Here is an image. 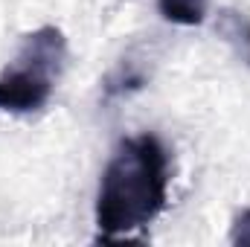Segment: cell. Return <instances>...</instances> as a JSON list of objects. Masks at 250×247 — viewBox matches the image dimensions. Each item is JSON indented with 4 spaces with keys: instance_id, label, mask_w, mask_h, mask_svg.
<instances>
[{
    "instance_id": "obj_1",
    "label": "cell",
    "mask_w": 250,
    "mask_h": 247,
    "mask_svg": "<svg viewBox=\"0 0 250 247\" xmlns=\"http://www.w3.org/2000/svg\"><path fill=\"white\" fill-rule=\"evenodd\" d=\"M169 198V154L154 134L125 137L111 154L99 192L96 227L99 239H120L148 227Z\"/></svg>"
},
{
    "instance_id": "obj_2",
    "label": "cell",
    "mask_w": 250,
    "mask_h": 247,
    "mask_svg": "<svg viewBox=\"0 0 250 247\" xmlns=\"http://www.w3.org/2000/svg\"><path fill=\"white\" fill-rule=\"evenodd\" d=\"M67 62V38L59 26H38L29 32L18 56L0 73V111L35 114L41 111Z\"/></svg>"
},
{
    "instance_id": "obj_3",
    "label": "cell",
    "mask_w": 250,
    "mask_h": 247,
    "mask_svg": "<svg viewBox=\"0 0 250 247\" xmlns=\"http://www.w3.org/2000/svg\"><path fill=\"white\" fill-rule=\"evenodd\" d=\"M215 32L233 50V56L250 67V18L248 15L233 9V6L221 9L218 18H215Z\"/></svg>"
},
{
    "instance_id": "obj_4",
    "label": "cell",
    "mask_w": 250,
    "mask_h": 247,
    "mask_svg": "<svg viewBox=\"0 0 250 247\" xmlns=\"http://www.w3.org/2000/svg\"><path fill=\"white\" fill-rule=\"evenodd\" d=\"M148 82V73L140 67L137 62H123L105 82H102V90H105V99H120V96H128L140 87H146Z\"/></svg>"
},
{
    "instance_id": "obj_5",
    "label": "cell",
    "mask_w": 250,
    "mask_h": 247,
    "mask_svg": "<svg viewBox=\"0 0 250 247\" xmlns=\"http://www.w3.org/2000/svg\"><path fill=\"white\" fill-rule=\"evenodd\" d=\"M157 6L166 21L181 23V26H198L207 18L209 0H157Z\"/></svg>"
},
{
    "instance_id": "obj_6",
    "label": "cell",
    "mask_w": 250,
    "mask_h": 247,
    "mask_svg": "<svg viewBox=\"0 0 250 247\" xmlns=\"http://www.w3.org/2000/svg\"><path fill=\"white\" fill-rule=\"evenodd\" d=\"M230 242L233 245H250V209H242L230 224Z\"/></svg>"
}]
</instances>
